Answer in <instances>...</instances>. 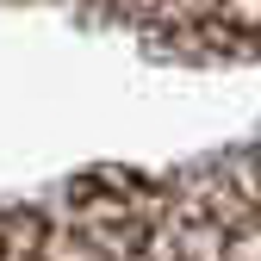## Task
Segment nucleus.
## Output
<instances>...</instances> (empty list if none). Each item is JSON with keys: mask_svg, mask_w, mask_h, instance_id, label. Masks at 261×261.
Segmentation results:
<instances>
[{"mask_svg": "<svg viewBox=\"0 0 261 261\" xmlns=\"http://www.w3.org/2000/svg\"><path fill=\"white\" fill-rule=\"evenodd\" d=\"M106 19L143 25L155 38H187L205 50L261 44V0H87Z\"/></svg>", "mask_w": 261, "mask_h": 261, "instance_id": "nucleus-1", "label": "nucleus"}]
</instances>
